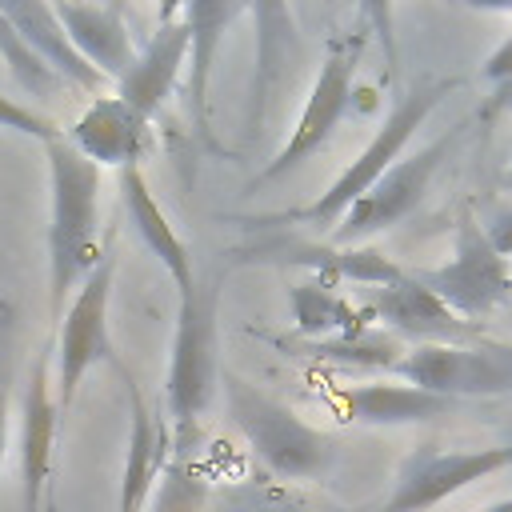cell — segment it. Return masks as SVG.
Listing matches in <instances>:
<instances>
[{"mask_svg": "<svg viewBox=\"0 0 512 512\" xmlns=\"http://www.w3.org/2000/svg\"><path fill=\"white\" fill-rule=\"evenodd\" d=\"M48 156V188H52V220H48V312L64 316V300L84 276L100 264L104 248L96 240L100 224V168L80 156L64 136L44 144Z\"/></svg>", "mask_w": 512, "mask_h": 512, "instance_id": "1", "label": "cell"}, {"mask_svg": "<svg viewBox=\"0 0 512 512\" xmlns=\"http://www.w3.org/2000/svg\"><path fill=\"white\" fill-rule=\"evenodd\" d=\"M216 312H220V280L208 284L196 280V288L184 292L176 308V332H172V356L164 380V400L172 416V456H192L200 416L220 384Z\"/></svg>", "mask_w": 512, "mask_h": 512, "instance_id": "2", "label": "cell"}, {"mask_svg": "<svg viewBox=\"0 0 512 512\" xmlns=\"http://www.w3.org/2000/svg\"><path fill=\"white\" fill-rule=\"evenodd\" d=\"M224 384H228V412L236 428L244 432L248 448L264 460V468L276 480H308L332 468L336 444L328 432L312 428L288 404L272 400L268 392L244 380H224Z\"/></svg>", "mask_w": 512, "mask_h": 512, "instance_id": "3", "label": "cell"}, {"mask_svg": "<svg viewBox=\"0 0 512 512\" xmlns=\"http://www.w3.org/2000/svg\"><path fill=\"white\" fill-rule=\"evenodd\" d=\"M448 88H452V80H424V84H416L412 92H404V96L392 104L388 120H384V124L372 132V140L360 148V156H356L312 204L296 208L292 220H304V224H336V220L400 160L404 144H408L412 132L428 120V112L436 108V100H440Z\"/></svg>", "mask_w": 512, "mask_h": 512, "instance_id": "4", "label": "cell"}, {"mask_svg": "<svg viewBox=\"0 0 512 512\" xmlns=\"http://www.w3.org/2000/svg\"><path fill=\"white\" fill-rule=\"evenodd\" d=\"M412 276L436 300H444L460 320H476V324H484V316L512 296V268L504 256H496L472 208L456 216L452 256L440 268H412Z\"/></svg>", "mask_w": 512, "mask_h": 512, "instance_id": "5", "label": "cell"}, {"mask_svg": "<svg viewBox=\"0 0 512 512\" xmlns=\"http://www.w3.org/2000/svg\"><path fill=\"white\" fill-rule=\"evenodd\" d=\"M360 56H364V32H348V36L328 40V52H324V64L312 80V92L304 96L300 116H296L284 148L264 164L260 180H276V176L292 172L300 160H308L316 148H324V140L332 136V128L344 120V112L352 104V80H356Z\"/></svg>", "mask_w": 512, "mask_h": 512, "instance_id": "6", "label": "cell"}, {"mask_svg": "<svg viewBox=\"0 0 512 512\" xmlns=\"http://www.w3.org/2000/svg\"><path fill=\"white\" fill-rule=\"evenodd\" d=\"M392 376L444 400L500 396V392H512V344L472 340V344L408 348L404 360L392 368Z\"/></svg>", "mask_w": 512, "mask_h": 512, "instance_id": "7", "label": "cell"}, {"mask_svg": "<svg viewBox=\"0 0 512 512\" xmlns=\"http://www.w3.org/2000/svg\"><path fill=\"white\" fill-rule=\"evenodd\" d=\"M456 140H460V128H452L448 136H440V140H432L428 148H420L416 156H404V160H396L340 220H336V228H332V244L336 248H356L360 240H368V236H376V232H384V228H392V224H400L424 196H428V188H432V176L440 172V164L452 156V148H456Z\"/></svg>", "mask_w": 512, "mask_h": 512, "instance_id": "8", "label": "cell"}, {"mask_svg": "<svg viewBox=\"0 0 512 512\" xmlns=\"http://www.w3.org/2000/svg\"><path fill=\"white\" fill-rule=\"evenodd\" d=\"M112 276H116V256L104 252L100 264L84 276V284L76 288L72 304L60 316V336H56V404H60V416L72 408L84 372L100 360H116L112 336H108Z\"/></svg>", "mask_w": 512, "mask_h": 512, "instance_id": "9", "label": "cell"}, {"mask_svg": "<svg viewBox=\"0 0 512 512\" xmlns=\"http://www.w3.org/2000/svg\"><path fill=\"white\" fill-rule=\"evenodd\" d=\"M500 468H512V444L468 448V452H444V448L420 444L416 452H408L400 460L396 484L376 512H428L440 500L456 496L460 488H468Z\"/></svg>", "mask_w": 512, "mask_h": 512, "instance_id": "10", "label": "cell"}, {"mask_svg": "<svg viewBox=\"0 0 512 512\" xmlns=\"http://www.w3.org/2000/svg\"><path fill=\"white\" fill-rule=\"evenodd\" d=\"M372 320H384L388 332H396L400 340H412V348L424 344H472L484 340V324L476 320H460L444 300H436L412 272L396 284L372 288L368 300Z\"/></svg>", "mask_w": 512, "mask_h": 512, "instance_id": "11", "label": "cell"}, {"mask_svg": "<svg viewBox=\"0 0 512 512\" xmlns=\"http://www.w3.org/2000/svg\"><path fill=\"white\" fill-rule=\"evenodd\" d=\"M256 20V76H252V96H248V120L244 132L256 136L272 112V104L292 88L296 64H300V36L292 24V12L284 4H252L248 8Z\"/></svg>", "mask_w": 512, "mask_h": 512, "instance_id": "12", "label": "cell"}, {"mask_svg": "<svg viewBox=\"0 0 512 512\" xmlns=\"http://www.w3.org/2000/svg\"><path fill=\"white\" fill-rule=\"evenodd\" d=\"M64 140L88 156L96 168L112 164V168H140L152 132H148V116H140L132 104H124L120 96H96L80 120L64 132Z\"/></svg>", "mask_w": 512, "mask_h": 512, "instance_id": "13", "label": "cell"}, {"mask_svg": "<svg viewBox=\"0 0 512 512\" xmlns=\"http://www.w3.org/2000/svg\"><path fill=\"white\" fill-rule=\"evenodd\" d=\"M188 44H192V28L184 8H168V20L152 32V40L136 52L132 68L116 80V96L152 120L160 104L172 96V84L188 60Z\"/></svg>", "mask_w": 512, "mask_h": 512, "instance_id": "14", "label": "cell"}, {"mask_svg": "<svg viewBox=\"0 0 512 512\" xmlns=\"http://www.w3.org/2000/svg\"><path fill=\"white\" fill-rule=\"evenodd\" d=\"M320 404L344 420V424H368V428H392V424H420V420H432V416H444L456 400H444V396H432L424 388H412V384H388V380H376V384H336L320 396Z\"/></svg>", "mask_w": 512, "mask_h": 512, "instance_id": "15", "label": "cell"}, {"mask_svg": "<svg viewBox=\"0 0 512 512\" xmlns=\"http://www.w3.org/2000/svg\"><path fill=\"white\" fill-rule=\"evenodd\" d=\"M56 432H60V404L48 388V348L36 356L28 392H24V428H20V480H24V512L44 508V488L56 464Z\"/></svg>", "mask_w": 512, "mask_h": 512, "instance_id": "16", "label": "cell"}, {"mask_svg": "<svg viewBox=\"0 0 512 512\" xmlns=\"http://www.w3.org/2000/svg\"><path fill=\"white\" fill-rule=\"evenodd\" d=\"M120 376L128 384V412H132V420H128V452H124L120 508L116 512H144V504L152 500V488H156L164 464L172 460V428L152 416V408L144 404V396H140L136 380L128 376V368H120Z\"/></svg>", "mask_w": 512, "mask_h": 512, "instance_id": "17", "label": "cell"}, {"mask_svg": "<svg viewBox=\"0 0 512 512\" xmlns=\"http://www.w3.org/2000/svg\"><path fill=\"white\" fill-rule=\"evenodd\" d=\"M56 20L64 24L72 48L104 76V80H120L132 60V32L124 24V8L120 4H52Z\"/></svg>", "mask_w": 512, "mask_h": 512, "instance_id": "18", "label": "cell"}, {"mask_svg": "<svg viewBox=\"0 0 512 512\" xmlns=\"http://www.w3.org/2000/svg\"><path fill=\"white\" fill-rule=\"evenodd\" d=\"M0 12L8 16V24L24 36V44L72 88H84V92H100L104 88V76L72 48L64 24L56 20L52 4H40V0H8L0 4Z\"/></svg>", "mask_w": 512, "mask_h": 512, "instance_id": "19", "label": "cell"}, {"mask_svg": "<svg viewBox=\"0 0 512 512\" xmlns=\"http://www.w3.org/2000/svg\"><path fill=\"white\" fill-rule=\"evenodd\" d=\"M260 256L284 260V264H304V268H312V276H320L328 284L356 280V284L384 288V284H396V280L408 276V268H400L396 260H388L380 248H368V244L336 248V244H292V240H276V244L260 248Z\"/></svg>", "mask_w": 512, "mask_h": 512, "instance_id": "20", "label": "cell"}, {"mask_svg": "<svg viewBox=\"0 0 512 512\" xmlns=\"http://www.w3.org/2000/svg\"><path fill=\"white\" fill-rule=\"evenodd\" d=\"M120 196H124V212L136 228V236L144 240V248L164 264V272L172 276L176 292H192L196 288V272H192V252L184 248V240L176 236V228L168 224V216L160 212L156 196L148 192V180L140 168H124L120 172Z\"/></svg>", "mask_w": 512, "mask_h": 512, "instance_id": "21", "label": "cell"}, {"mask_svg": "<svg viewBox=\"0 0 512 512\" xmlns=\"http://www.w3.org/2000/svg\"><path fill=\"white\" fill-rule=\"evenodd\" d=\"M248 4L240 0H192L184 4L188 28H192V80H188V100H192V116L200 136H208V76H212V60L224 44V32L236 16H244Z\"/></svg>", "mask_w": 512, "mask_h": 512, "instance_id": "22", "label": "cell"}, {"mask_svg": "<svg viewBox=\"0 0 512 512\" xmlns=\"http://www.w3.org/2000/svg\"><path fill=\"white\" fill-rule=\"evenodd\" d=\"M292 320H296V340H332V336H352L372 324L368 308H356L336 284L308 276L288 288Z\"/></svg>", "mask_w": 512, "mask_h": 512, "instance_id": "23", "label": "cell"}, {"mask_svg": "<svg viewBox=\"0 0 512 512\" xmlns=\"http://www.w3.org/2000/svg\"><path fill=\"white\" fill-rule=\"evenodd\" d=\"M292 356H308L316 364H336V368H364V372H392L404 360V344L388 328H360L352 336H332V340H284L280 344Z\"/></svg>", "mask_w": 512, "mask_h": 512, "instance_id": "24", "label": "cell"}, {"mask_svg": "<svg viewBox=\"0 0 512 512\" xmlns=\"http://www.w3.org/2000/svg\"><path fill=\"white\" fill-rule=\"evenodd\" d=\"M208 504H212V492L204 472H196L192 456H172L156 480L148 512H208Z\"/></svg>", "mask_w": 512, "mask_h": 512, "instance_id": "25", "label": "cell"}, {"mask_svg": "<svg viewBox=\"0 0 512 512\" xmlns=\"http://www.w3.org/2000/svg\"><path fill=\"white\" fill-rule=\"evenodd\" d=\"M208 512H320L312 500H304L300 492H292L288 484H272V480H244L224 488Z\"/></svg>", "mask_w": 512, "mask_h": 512, "instance_id": "26", "label": "cell"}, {"mask_svg": "<svg viewBox=\"0 0 512 512\" xmlns=\"http://www.w3.org/2000/svg\"><path fill=\"white\" fill-rule=\"evenodd\" d=\"M0 56H4V64H8V72H12V80L24 88V92H32V96H48V92H60L64 88V80L24 44V36L8 24V16L0 12Z\"/></svg>", "mask_w": 512, "mask_h": 512, "instance_id": "27", "label": "cell"}, {"mask_svg": "<svg viewBox=\"0 0 512 512\" xmlns=\"http://www.w3.org/2000/svg\"><path fill=\"white\" fill-rule=\"evenodd\" d=\"M0 128L24 132V136L44 140V144H52V140H60V136H64V132L56 128V120H52V116H40L36 108H28V104H20V100H12V96H0Z\"/></svg>", "mask_w": 512, "mask_h": 512, "instance_id": "28", "label": "cell"}, {"mask_svg": "<svg viewBox=\"0 0 512 512\" xmlns=\"http://www.w3.org/2000/svg\"><path fill=\"white\" fill-rule=\"evenodd\" d=\"M480 228L488 236V244L496 248V256H512V204H492L484 216H480Z\"/></svg>", "mask_w": 512, "mask_h": 512, "instance_id": "29", "label": "cell"}, {"mask_svg": "<svg viewBox=\"0 0 512 512\" xmlns=\"http://www.w3.org/2000/svg\"><path fill=\"white\" fill-rule=\"evenodd\" d=\"M8 320H0V460L8 448V392H12V356H8Z\"/></svg>", "mask_w": 512, "mask_h": 512, "instance_id": "30", "label": "cell"}, {"mask_svg": "<svg viewBox=\"0 0 512 512\" xmlns=\"http://www.w3.org/2000/svg\"><path fill=\"white\" fill-rule=\"evenodd\" d=\"M484 76H488V80H496V84L512 80V36H508V40H500V48L484 60Z\"/></svg>", "mask_w": 512, "mask_h": 512, "instance_id": "31", "label": "cell"}, {"mask_svg": "<svg viewBox=\"0 0 512 512\" xmlns=\"http://www.w3.org/2000/svg\"><path fill=\"white\" fill-rule=\"evenodd\" d=\"M480 512H512V496H508V500H496V504H488V508H480Z\"/></svg>", "mask_w": 512, "mask_h": 512, "instance_id": "32", "label": "cell"}, {"mask_svg": "<svg viewBox=\"0 0 512 512\" xmlns=\"http://www.w3.org/2000/svg\"><path fill=\"white\" fill-rule=\"evenodd\" d=\"M508 184H512V172H508Z\"/></svg>", "mask_w": 512, "mask_h": 512, "instance_id": "33", "label": "cell"}]
</instances>
